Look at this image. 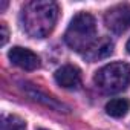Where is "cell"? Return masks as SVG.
I'll list each match as a JSON object with an SVG mask.
<instances>
[{
  "label": "cell",
  "instance_id": "1",
  "mask_svg": "<svg viewBox=\"0 0 130 130\" xmlns=\"http://www.w3.org/2000/svg\"><path fill=\"white\" fill-rule=\"evenodd\" d=\"M58 19V6L51 0H32L26 3L20 14L22 28L32 38L47 37Z\"/></svg>",
  "mask_w": 130,
  "mask_h": 130
},
{
  "label": "cell",
  "instance_id": "2",
  "mask_svg": "<svg viewBox=\"0 0 130 130\" xmlns=\"http://www.w3.org/2000/svg\"><path fill=\"white\" fill-rule=\"evenodd\" d=\"M96 23L89 12L77 14L64 34L66 44L75 52H84L96 38Z\"/></svg>",
  "mask_w": 130,
  "mask_h": 130
},
{
  "label": "cell",
  "instance_id": "3",
  "mask_svg": "<svg viewBox=\"0 0 130 130\" xmlns=\"http://www.w3.org/2000/svg\"><path fill=\"white\" fill-rule=\"evenodd\" d=\"M95 84L106 93H118L130 84V64L118 61L106 64L95 74Z\"/></svg>",
  "mask_w": 130,
  "mask_h": 130
},
{
  "label": "cell",
  "instance_id": "4",
  "mask_svg": "<svg viewBox=\"0 0 130 130\" xmlns=\"http://www.w3.org/2000/svg\"><path fill=\"white\" fill-rule=\"evenodd\" d=\"M104 22L112 32H125L130 28V5H116L110 8L104 15Z\"/></svg>",
  "mask_w": 130,
  "mask_h": 130
},
{
  "label": "cell",
  "instance_id": "5",
  "mask_svg": "<svg viewBox=\"0 0 130 130\" xmlns=\"http://www.w3.org/2000/svg\"><path fill=\"white\" fill-rule=\"evenodd\" d=\"M8 57L11 60L12 64L19 66L23 71H35L40 66V58L37 54H34L32 51L26 49V47H20L15 46L8 52Z\"/></svg>",
  "mask_w": 130,
  "mask_h": 130
},
{
  "label": "cell",
  "instance_id": "6",
  "mask_svg": "<svg viewBox=\"0 0 130 130\" xmlns=\"http://www.w3.org/2000/svg\"><path fill=\"white\" fill-rule=\"evenodd\" d=\"M54 78L57 84L64 89H77L81 84L80 71L75 66H71V64H66V66H61L60 69H57L54 74Z\"/></svg>",
  "mask_w": 130,
  "mask_h": 130
},
{
  "label": "cell",
  "instance_id": "7",
  "mask_svg": "<svg viewBox=\"0 0 130 130\" xmlns=\"http://www.w3.org/2000/svg\"><path fill=\"white\" fill-rule=\"evenodd\" d=\"M112 52H113V41L109 37H101V38L95 40L83 52V55L87 61H100V60L112 55Z\"/></svg>",
  "mask_w": 130,
  "mask_h": 130
},
{
  "label": "cell",
  "instance_id": "8",
  "mask_svg": "<svg viewBox=\"0 0 130 130\" xmlns=\"http://www.w3.org/2000/svg\"><path fill=\"white\" fill-rule=\"evenodd\" d=\"M22 86H23L25 93H26L29 98H32L34 101H38V103H41V104H44V106H47L49 109H54V110H57V112H68V107L64 106L63 103H60V101H57L55 98L49 96L47 93H44L43 90L37 89L35 86H32V84H29V83H23Z\"/></svg>",
  "mask_w": 130,
  "mask_h": 130
},
{
  "label": "cell",
  "instance_id": "9",
  "mask_svg": "<svg viewBox=\"0 0 130 130\" xmlns=\"http://www.w3.org/2000/svg\"><path fill=\"white\" fill-rule=\"evenodd\" d=\"M130 109V103L128 100L125 98H115V100H110L107 104H106V112L107 115L113 116V118H121L124 116Z\"/></svg>",
  "mask_w": 130,
  "mask_h": 130
},
{
  "label": "cell",
  "instance_id": "10",
  "mask_svg": "<svg viewBox=\"0 0 130 130\" xmlns=\"http://www.w3.org/2000/svg\"><path fill=\"white\" fill-rule=\"evenodd\" d=\"M2 130H26V122L17 115H6L2 119Z\"/></svg>",
  "mask_w": 130,
  "mask_h": 130
},
{
  "label": "cell",
  "instance_id": "11",
  "mask_svg": "<svg viewBox=\"0 0 130 130\" xmlns=\"http://www.w3.org/2000/svg\"><path fill=\"white\" fill-rule=\"evenodd\" d=\"M8 35H9V32H8V28H6V23H0V44L2 46H5L6 44V41H8Z\"/></svg>",
  "mask_w": 130,
  "mask_h": 130
},
{
  "label": "cell",
  "instance_id": "12",
  "mask_svg": "<svg viewBox=\"0 0 130 130\" xmlns=\"http://www.w3.org/2000/svg\"><path fill=\"white\" fill-rule=\"evenodd\" d=\"M125 47H127V52H128V54H130V40H128V41H127V46H125Z\"/></svg>",
  "mask_w": 130,
  "mask_h": 130
}]
</instances>
